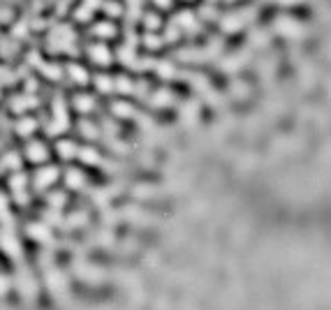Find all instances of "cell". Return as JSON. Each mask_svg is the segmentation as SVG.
Here are the masks:
<instances>
[{"mask_svg": "<svg viewBox=\"0 0 331 310\" xmlns=\"http://www.w3.org/2000/svg\"><path fill=\"white\" fill-rule=\"evenodd\" d=\"M252 16H255V12H252V10H241V12H234V14L225 16V21H222V28L230 30V33H234V30L243 28L246 23H250Z\"/></svg>", "mask_w": 331, "mask_h": 310, "instance_id": "6da1fadb", "label": "cell"}, {"mask_svg": "<svg viewBox=\"0 0 331 310\" xmlns=\"http://www.w3.org/2000/svg\"><path fill=\"white\" fill-rule=\"evenodd\" d=\"M74 107H77V111H81V114H88V111H93V100L86 97V95H79L74 100Z\"/></svg>", "mask_w": 331, "mask_h": 310, "instance_id": "30bf717a", "label": "cell"}, {"mask_svg": "<svg viewBox=\"0 0 331 310\" xmlns=\"http://www.w3.org/2000/svg\"><path fill=\"white\" fill-rule=\"evenodd\" d=\"M278 30H281L283 35H287V37H294V35H299V30H301V25L296 23V21H292L290 16H283V19H278Z\"/></svg>", "mask_w": 331, "mask_h": 310, "instance_id": "5b68a950", "label": "cell"}, {"mask_svg": "<svg viewBox=\"0 0 331 310\" xmlns=\"http://www.w3.org/2000/svg\"><path fill=\"white\" fill-rule=\"evenodd\" d=\"M70 74H72V79L74 81H79V84H84L88 76H86V72H84V67H70Z\"/></svg>", "mask_w": 331, "mask_h": 310, "instance_id": "4fadbf2b", "label": "cell"}, {"mask_svg": "<svg viewBox=\"0 0 331 310\" xmlns=\"http://www.w3.org/2000/svg\"><path fill=\"white\" fill-rule=\"evenodd\" d=\"M0 248L5 252H10V255H19V243H16V239H12V236H3V239H0Z\"/></svg>", "mask_w": 331, "mask_h": 310, "instance_id": "9c48e42d", "label": "cell"}, {"mask_svg": "<svg viewBox=\"0 0 331 310\" xmlns=\"http://www.w3.org/2000/svg\"><path fill=\"white\" fill-rule=\"evenodd\" d=\"M56 150H58V155L63 158V160H72V158H77V144L74 141H58V146H56Z\"/></svg>", "mask_w": 331, "mask_h": 310, "instance_id": "8992f818", "label": "cell"}, {"mask_svg": "<svg viewBox=\"0 0 331 310\" xmlns=\"http://www.w3.org/2000/svg\"><path fill=\"white\" fill-rule=\"evenodd\" d=\"M81 127H84V135L86 137H97V127L90 125V123H81Z\"/></svg>", "mask_w": 331, "mask_h": 310, "instance_id": "9a60e30c", "label": "cell"}, {"mask_svg": "<svg viewBox=\"0 0 331 310\" xmlns=\"http://www.w3.org/2000/svg\"><path fill=\"white\" fill-rule=\"evenodd\" d=\"M158 7H171V0H156Z\"/></svg>", "mask_w": 331, "mask_h": 310, "instance_id": "ffe728a7", "label": "cell"}, {"mask_svg": "<svg viewBox=\"0 0 331 310\" xmlns=\"http://www.w3.org/2000/svg\"><path fill=\"white\" fill-rule=\"evenodd\" d=\"M12 185V192H14L16 201H21V204H28V195H26V176L21 174H14L10 180Z\"/></svg>", "mask_w": 331, "mask_h": 310, "instance_id": "277c9868", "label": "cell"}, {"mask_svg": "<svg viewBox=\"0 0 331 310\" xmlns=\"http://www.w3.org/2000/svg\"><path fill=\"white\" fill-rule=\"evenodd\" d=\"M81 158H84L86 162H97V153H93V150H90V148L81 150Z\"/></svg>", "mask_w": 331, "mask_h": 310, "instance_id": "2e32d148", "label": "cell"}, {"mask_svg": "<svg viewBox=\"0 0 331 310\" xmlns=\"http://www.w3.org/2000/svg\"><path fill=\"white\" fill-rule=\"evenodd\" d=\"M67 185H70V188H81V185H84V174L72 169L70 174H67Z\"/></svg>", "mask_w": 331, "mask_h": 310, "instance_id": "8fae6325", "label": "cell"}, {"mask_svg": "<svg viewBox=\"0 0 331 310\" xmlns=\"http://www.w3.org/2000/svg\"><path fill=\"white\" fill-rule=\"evenodd\" d=\"M49 204L54 206V209H63V206H65V195H63V192H54V195L49 197Z\"/></svg>", "mask_w": 331, "mask_h": 310, "instance_id": "7c38bea8", "label": "cell"}, {"mask_svg": "<svg viewBox=\"0 0 331 310\" xmlns=\"http://www.w3.org/2000/svg\"><path fill=\"white\" fill-rule=\"evenodd\" d=\"M30 234L35 236V239H49V231L44 227H30Z\"/></svg>", "mask_w": 331, "mask_h": 310, "instance_id": "5bb4252c", "label": "cell"}, {"mask_svg": "<svg viewBox=\"0 0 331 310\" xmlns=\"http://www.w3.org/2000/svg\"><path fill=\"white\" fill-rule=\"evenodd\" d=\"M90 54H93V60H95V63H100V65H109L111 63V58H109V49H107V46H93V49H90Z\"/></svg>", "mask_w": 331, "mask_h": 310, "instance_id": "52a82bcc", "label": "cell"}, {"mask_svg": "<svg viewBox=\"0 0 331 310\" xmlns=\"http://www.w3.org/2000/svg\"><path fill=\"white\" fill-rule=\"evenodd\" d=\"M278 3H287L290 5V3H301V0H278Z\"/></svg>", "mask_w": 331, "mask_h": 310, "instance_id": "44dd1931", "label": "cell"}, {"mask_svg": "<svg viewBox=\"0 0 331 310\" xmlns=\"http://www.w3.org/2000/svg\"><path fill=\"white\" fill-rule=\"evenodd\" d=\"M97 33H100V35H114L116 33V28H111V25H107V23H102V25H97Z\"/></svg>", "mask_w": 331, "mask_h": 310, "instance_id": "e0dca14e", "label": "cell"}, {"mask_svg": "<svg viewBox=\"0 0 331 310\" xmlns=\"http://www.w3.org/2000/svg\"><path fill=\"white\" fill-rule=\"evenodd\" d=\"M46 155H49V150H46V146L42 141H30L28 148H26V158L30 162H42L46 160Z\"/></svg>", "mask_w": 331, "mask_h": 310, "instance_id": "3957f363", "label": "cell"}, {"mask_svg": "<svg viewBox=\"0 0 331 310\" xmlns=\"http://www.w3.org/2000/svg\"><path fill=\"white\" fill-rule=\"evenodd\" d=\"M3 215H7V199L0 195V218H3Z\"/></svg>", "mask_w": 331, "mask_h": 310, "instance_id": "d6986e66", "label": "cell"}, {"mask_svg": "<svg viewBox=\"0 0 331 310\" xmlns=\"http://www.w3.org/2000/svg\"><path fill=\"white\" fill-rule=\"evenodd\" d=\"M56 178H58V169H56V167H42V169L35 174L37 190H46L49 185L56 183Z\"/></svg>", "mask_w": 331, "mask_h": 310, "instance_id": "7a4b0ae2", "label": "cell"}, {"mask_svg": "<svg viewBox=\"0 0 331 310\" xmlns=\"http://www.w3.org/2000/svg\"><path fill=\"white\" fill-rule=\"evenodd\" d=\"M35 127H37V123L33 118H23V120H19L16 132H19L21 137H28V135H33V132H35Z\"/></svg>", "mask_w": 331, "mask_h": 310, "instance_id": "ba28073f", "label": "cell"}, {"mask_svg": "<svg viewBox=\"0 0 331 310\" xmlns=\"http://www.w3.org/2000/svg\"><path fill=\"white\" fill-rule=\"evenodd\" d=\"M7 290H10V282H7V278H5V275H0V296L5 294Z\"/></svg>", "mask_w": 331, "mask_h": 310, "instance_id": "ac0fdd59", "label": "cell"}]
</instances>
